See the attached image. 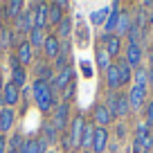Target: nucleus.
Wrapping results in <instances>:
<instances>
[{
  "mask_svg": "<svg viewBox=\"0 0 153 153\" xmlns=\"http://www.w3.org/2000/svg\"><path fill=\"white\" fill-rule=\"evenodd\" d=\"M32 95H34V99H36V106H38L41 113H48V110L56 104V99H54V88H52V83H48V81L36 79L34 86H32Z\"/></svg>",
  "mask_w": 153,
  "mask_h": 153,
  "instance_id": "nucleus-1",
  "label": "nucleus"
},
{
  "mask_svg": "<svg viewBox=\"0 0 153 153\" xmlns=\"http://www.w3.org/2000/svg\"><path fill=\"white\" fill-rule=\"evenodd\" d=\"M68 120H70V101H61L54 108L52 124L56 126V131H68Z\"/></svg>",
  "mask_w": 153,
  "mask_h": 153,
  "instance_id": "nucleus-2",
  "label": "nucleus"
},
{
  "mask_svg": "<svg viewBox=\"0 0 153 153\" xmlns=\"http://www.w3.org/2000/svg\"><path fill=\"white\" fill-rule=\"evenodd\" d=\"M14 25L20 34H27L34 29V5H29L27 11H20L18 18H14Z\"/></svg>",
  "mask_w": 153,
  "mask_h": 153,
  "instance_id": "nucleus-3",
  "label": "nucleus"
},
{
  "mask_svg": "<svg viewBox=\"0 0 153 153\" xmlns=\"http://www.w3.org/2000/svg\"><path fill=\"white\" fill-rule=\"evenodd\" d=\"M20 101V92L18 88L14 86V83H5V88H2V95H0V104L5 106V108H14L16 104Z\"/></svg>",
  "mask_w": 153,
  "mask_h": 153,
  "instance_id": "nucleus-4",
  "label": "nucleus"
},
{
  "mask_svg": "<svg viewBox=\"0 0 153 153\" xmlns=\"http://www.w3.org/2000/svg\"><path fill=\"white\" fill-rule=\"evenodd\" d=\"M83 124H86V120H83L81 115H76L74 120H72L70 133H68V137H70V149L81 146V133H83Z\"/></svg>",
  "mask_w": 153,
  "mask_h": 153,
  "instance_id": "nucleus-5",
  "label": "nucleus"
},
{
  "mask_svg": "<svg viewBox=\"0 0 153 153\" xmlns=\"http://www.w3.org/2000/svg\"><path fill=\"white\" fill-rule=\"evenodd\" d=\"M110 122H113V115L106 108V104H97L92 108V124H97V128H106Z\"/></svg>",
  "mask_w": 153,
  "mask_h": 153,
  "instance_id": "nucleus-6",
  "label": "nucleus"
},
{
  "mask_svg": "<svg viewBox=\"0 0 153 153\" xmlns=\"http://www.w3.org/2000/svg\"><path fill=\"white\" fill-rule=\"evenodd\" d=\"M99 43H101V48L108 52L110 59H115L117 54H120V50H122V38H120V36H115V34H104Z\"/></svg>",
  "mask_w": 153,
  "mask_h": 153,
  "instance_id": "nucleus-7",
  "label": "nucleus"
},
{
  "mask_svg": "<svg viewBox=\"0 0 153 153\" xmlns=\"http://www.w3.org/2000/svg\"><path fill=\"white\" fill-rule=\"evenodd\" d=\"M126 97H128V106H131V108H133V110H140V108L144 106V101H146V88L133 86Z\"/></svg>",
  "mask_w": 153,
  "mask_h": 153,
  "instance_id": "nucleus-8",
  "label": "nucleus"
},
{
  "mask_svg": "<svg viewBox=\"0 0 153 153\" xmlns=\"http://www.w3.org/2000/svg\"><path fill=\"white\" fill-rule=\"evenodd\" d=\"M48 27V5L34 2V29H43Z\"/></svg>",
  "mask_w": 153,
  "mask_h": 153,
  "instance_id": "nucleus-9",
  "label": "nucleus"
},
{
  "mask_svg": "<svg viewBox=\"0 0 153 153\" xmlns=\"http://www.w3.org/2000/svg\"><path fill=\"white\" fill-rule=\"evenodd\" d=\"M108 131L106 128H95V137H92V153H104L106 146H108Z\"/></svg>",
  "mask_w": 153,
  "mask_h": 153,
  "instance_id": "nucleus-10",
  "label": "nucleus"
},
{
  "mask_svg": "<svg viewBox=\"0 0 153 153\" xmlns=\"http://www.w3.org/2000/svg\"><path fill=\"white\" fill-rule=\"evenodd\" d=\"M45 140L41 137H29V140H25L23 142V146H20V151L18 153H45Z\"/></svg>",
  "mask_w": 153,
  "mask_h": 153,
  "instance_id": "nucleus-11",
  "label": "nucleus"
},
{
  "mask_svg": "<svg viewBox=\"0 0 153 153\" xmlns=\"http://www.w3.org/2000/svg\"><path fill=\"white\" fill-rule=\"evenodd\" d=\"M68 86H72V68L68 65L65 70H61L56 76H54V81H52V88L54 90H65Z\"/></svg>",
  "mask_w": 153,
  "mask_h": 153,
  "instance_id": "nucleus-12",
  "label": "nucleus"
},
{
  "mask_svg": "<svg viewBox=\"0 0 153 153\" xmlns=\"http://www.w3.org/2000/svg\"><path fill=\"white\" fill-rule=\"evenodd\" d=\"M106 86H108L110 92H117L122 88V79H120V70H117V65H110L108 70H106Z\"/></svg>",
  "mask_w": 153,
  "mask_h": 153,
  "instance_id": "nucleus-13",
  "label": "nucleus"
},
{
  "mask_svg": "<svg viewBox=\"0 0 153 153\" xmlns=\"http://www.w3.org/2000/svg\"><path fill=\"white\" fill-rule=\"evenodd\" d=\"M124 61L128 63L131 68H135V70H137L140 63H142V48H140V45H135V43H128V48H126V59H124Z\"/></svg>",
  "mask_w": 153,
  "mask_h": 153,
  "instance_id": "nucleus-14",
  "label": "nucleus"
},
{
  "mask_svg": "<svg viewBox=\"0 0 153 153\" xmlns=\"http://www.w3.org/2000/svg\"><path fill=\"white\" fill-rule=\"evenodd\" d=\"M120 2H113V7H110V14L108 18H106L104 23V34H115V27H117V20H120Z\"/></svg>",
  "mask_w": 153,
  "mask_h": 153,
  "instance_id": "nucleus-15",
  "label": "nucleus"
},
{
  "mask_svg": "<svg viewBox=\"0 0 153 153\" xmlns=\"http://www.w3.org/2000/svg\"><path fill=\"white\" fill-rule=\"evenodd\" d=\"M59 52H61V43H59V38L56 36H45V41H43V54L48 59H56Z\"/></svg>",
  "mask_w": 153,
  "mask_h": 153,
  "instance_id": "nucleus-16",
  "label": "nucleus"
},
{
  "mask_svg": "<svg viewBox=\"0 0 153 153\" xmlns=\"http://www.w3.org/2000/svg\"><path fill=\"white\" fill-rule=\"evenodd\" d=\"M32 54H34V48L29 45V41H23V43L18 45V52H16V59H18L20 68L32 63Z\"/></svg>",
  "mask_w": 153,
  "mask_h": 153,
  "instance_id": "nucleus-17",
  "label": "nucleus"
},
{
  "mask_svg": "<svg viewBox=\"0 0 153 153\" xmlns=\"http://www.w3.org/2000/svg\"><path fill=\"white\" fill-rule=\"evenodd\" d=\"M16 122V110L14 108H2L0 110V133H7V131L14 126Z\"/></svg>",
  "mask_w": 153,
  "mask_h": 153,
  "instance_id": "nucleus-18",
  "label": "nucleus"
},
{
  "mask_svg": "<svg viewBox=\"0 0 153 153\" xmlns=\"http://www.w3.org/2000/svg\"><path fill=\"white\" fill-rule=\"evenodd\" d=\"M131 27H133V23H131V16L128 11H122L120 14V20H117V27H115V36H128Z\"/></svg>",
  "mask_w": 153,
  "mask_h": 153,
  "instance_id": "nucleus-19",
  "label": "nucleus"
},
{
  "mask_svg": "<svg viewBox=\"0 0 153 153\" xmlns=\"http://www.w3.org/2000/svg\"><path fill=\"white\" fill-rule=\"evenodd\" d=\"M95 61H97V68H99L101 72H106L110 65H113V59H110V56H108V52L101 48V43L97 45V50H95Z\"/></svg>",
  "mask_w": 153,
  "mask_h": 153,
  "instance_id": "nucleus-20",
  "label": "nucleus"
},
{
  "mask_svg": "<svg viewBox=\"0 0 153 153\" xmlns=\"http://www.w3.org/2000/svg\"><path fill=\"white\" fill-rule=\"evenodd\" d=\"M95 128H97V126L92 124V122H86V124H83V133H81V146H83V151H90V149H92Z\"/></svg>",
  "mask_w": 153,
  "mask_h": 153,
  "instance_id": "nucleus-21",
  "label": "nucleus"
},
{
  "mask_svg": "<svg viewBox=\"0 0 153 153\" xmlns=\"http://www.w3.org/2000/svg\"><path fill=\"white\" fill-rule=\"evenodd\" d=\"M34 72H36V76L41 79V81H48V83L54 81V72H52V68H50L45 61H38L36 65H34Z\"/></svg>",
  "mask_w": 153,
  "mask_h": 153,
  "instance_id": "nucleus-22",
  "label": "nucleus"
},
{
  "mask_svg": "<svg viewBox=\"0 0 153 153\" xmlns=\"http://www.w3.org/2000/svg\"><path fill=\"white\" fill-rule=\"evenodd\" d=\"M61 20H63V9L56 2H52V5L48 7V25H59Z\"/></svg>",
  "mask_w": 153,
  "mask_h": 153,
  "instance_id": "nucleus-23",
  "label": "nucleus"
},
{
  "mask_svg": "<svg viewBox=\"0 0 153 153\" xmlns=\"http://www.w3.org/2000/svg\"><path fill=\"white\" fill-rule=\"evenodd\" d=\"M41 133H43V140H45V142H54L59 131H56V126L52 124V120H45L43 126H41Z\"/></svg>",
  "mask_w": 153,
  "mask_h": 153,
  "instance_id": "nucleus-24",
  "label": "nucleus"
},
{
  "mask_svg": "<svg viewBox=\"0 0 153 153\" xmlns=\"http://www.w3.org/2000/svg\"><path fill=\"white\" fill-rule=\"evenodd\" d=\"M25 81H27V72H25V68H11V83H14L16 88H23Z\"/></svg>",
  "mask_w": 153,
  "mask_h": 153,
  "instance_id": "nucleus-25",
  "label": "nucleus"
},
{
  "mask_svg": "<svg viewBox=\"0 0 153 153\" xmlns=\"http://www.w3.org/2000/svg\"><path fill=\"white\" fill-rule=\"evenodd\" d=\"M115 65H117V70H120V79H122V86H124V83H128V81H131V70H133V68H131L128 63L124 61V59H122V61H117Z\"/></svg>",
  "mask_w": 153,
  "mask_h": 153,
  "instance_id": "nucleus-26",
  "label": "nucleus"
},
{
  "mask_svg": "<svg viewBox=\"0 0 153 153\" xmlns=\"http://www.w3.org/2000/svg\"><path fill=\"white\" fill-rule=\"evenodd\" d=\"M128 110H131L128 97H126V95H117V117H126Z\"/></svg>",
  "mask_w": 153,
  "mask_h": 153,
  "instance_id": "nucleus-27",
  "label": "nucleus"
},
{
  "mask_svg": "<svg viewBox=\"0 0 153 153\" xmlns=\"http://www.w3.org/2000/svg\"><path fill=\"white\" fill-rule=\"evenodd\" d=\"M108 14H110V7H104V9L92 11V16H90L92 25H104V23H106V18H108Z\"/></svg>",
  "mask_w": 153,
  "mask_h": 153,
  "instance_id": "nucleus-28",
  "label": "nucleus"
},
{
  "mask_svg": "<svg viewBox=\"0 0 153 153\" xmlns=\"http://www.w3.org/2000/svg\"><path fill=\"white\" fill-rule=\"evenodd\" d=\"M23 2H20V0H11V2H9V5H7V11H5V14H7V18H18V16H20V9H23Z\"/></svg>",
  "mask_w": 153,
  "mask_h": 153,
  "instance_id": "nucleus-29",
  "label": "nucleus"
},
{
  "mask_svg": "<svg viewBox=\"0 0 153 153\" xmlns=\"http://www.w3.org/2000/svg\"><path fill=\"white\" fill-rule=\"evenodd\" d=\"M135 86H140V88H146V86H149V74H146V68H142V65H140L137 70H135Z\"/></svg>",
  "mask_w": 153,
  "mask_h": 153,
  "instance_id": "nucleus-30",
  "label": "nucleus"
},
{
  "mask_svg": "<svg viewBox=\"0 0 153 153\" xmlns=\"http://www.w3.org/2000/svg\"><path fill=\"white\" fill-rule=\"evenodd\" d=\"M70 34H72V20H70V16H63V20L59 23V36L68 38Z\"/></svg>",
  "mask_w": 153,
  "mask_h": 153,
  "instance_id": "nucleus-31",
  "label": "nucleus"
},
{
  "mask_svg": "<svg viewBox=\"0 0 153 153\" xmlns=\"http://www.w3.org/2000/svg\"><path fill=\"white\" fill-rule=\"evenodd\" d=\"M117 95H120V92H108V97H106V108L110 110L113 120L117 117Z\"/></svg>",
  "mask_w": 153,
  "mask_h": 153,
  "instance_id": "nucleus-32",
  "label": "nucleus"
},
{
  "mask_svg": "<svg viewBox=\"0 0 153 153\" xmlns=\"http://www.w3.org/2000/svg\"><path fill=\"white\" fill-rule=\"evenodd\" d=\"M32 38H29V45L32 48H43V41H45V36H43V32L41 29H32Z\"/></svg>",
  "mask_w": 153,
  "mask_h": 153,
  "instance_id": "nucleus-33",
  "label": "nucleus"
},
{
  "mask_svg": "<svg viewBox=\"0 0 153 153\" xmlns=\"http://www.w3.org/2000/svg\"><path fill=\"white\" fill-rule=\"evenodd\" d=\"M140 140V144H142V153H149L153 149V135L151 133H146L144 137H137Z\"/></svg>",
  "mask_w": 153,
  "mask_h": 153,
  "instance_id": "nucleus-34",
  "label": "nucleus"
},
{
  "mask_svg": "<svg viewBox=\"0 0 153 153\" xmlns=\"http://www.w3.org/2000/svg\"><path fill=\"white\" fill-rule=\"evenodd\" d=\"M23 135H14V137H9V149L11 151H20V146H23Z\"/></svg>",
  "mask_w": 153,
  "mask_h": 153,
  "instance_id": "nucleus-35",
  "label": "nucleus"
},
{
  "mask_svg": "<svg viewBox=\"0 0 153 153\" xmlns=\"http://www.w3.org/2000/svg\"><path fill=\"white\" fill-rule=\"evenodd\" d=\"M144 124L149 128H153V101H149V106H146V120H144Z\"/></svg>",
  "mask_w": 153,
  "mask_h": 153,
  "instance_id": "nucleus-36",
  "label": "nucleus"
},
{
  "mask_svg": "<svg viewBox=\"0 0 153 153\" xmlns=\"http://www.w3.org/2000/svg\"><path fill=\"white\" fill-rule=\"evenodd\" d=\"M81 70H83V74H86V76H92V68H90V63H88V61H81Z\"/></svg>",
  "mask_w": 153,
  "mask_h": 153,
  "instance_id": "nucleus-37",
  "label": "nucleus"
},
{
  "mask_svg": "<svg viewBox=\"0 0 153 153\" xmlns=\"http://www.w3.org/2000/svg\"><path fill=\"white\" fill-rule=\"evenodd\" d=\"M0 153H7V137L0 135Z\"/></svg>",
  "mask_w": 153,
  "mask_h": 153,
  "instance_id": "nucleus-38",
  "label": "nucleus"
},
{
  "mask_svg": "<svg viewBox=\"0 0 153 153\" xmlns=\"http://www.w3.org/2000/svg\"><path fill=\"white\" fill-rule=\"evenodd\" d=\"M146 74H149V83H153V68H149Z\"/></svg>",
  "mask_w": 153,
  "mask_h": 153,
  "instance_id": "nucleus-39",
  "label": "nucleus"
},
{
  "mask_svg": "<svg viewBox=\"0 0 153 153\" xmlns=\"http://www.w3.org/2000/svg\"><path fill=\"white\" fill-rule=\"evenodd\" d=\"M124 133H126V128H124V126H120V128H117V135H120V137H124Z\"/></svg>",
  "mask_w": 153,
  "mask_h": 153,
  "instance_id": "nucleus-40",
  "label": "nucleus"
},
{
  "mask_svg": "<svg viewBox=\"0 0 153 153\" xmlns=\"http://www.w3.org/2000/svg\"><path fill=\"white\" fill-rule=\"evenodd\" d=\"M0 50H2V29H0Z\"/></svg>",
  "mask_w": 153,
  "mask_h": 153,
  "instance_id": "nucleus-41",
  "label": "nucleus"
},
{
  "mask_svg": "<svg viewBox=\"0 0 153 153\" xmlns=\"http://www.w3.org/2000/svg\"><path fill=\"white\" fill-rule=\"evenodd\" d=\"M2 88H5V83H2V79H0V95H2Z\"/></svg>",
  "mask_w": 153,
  "mask_h": 153,
  "instance_id": "nucleus-42",
  "label": "nucleus"
},
{
  "mask_svg": "<svg viewBox=\"0 0 153 153\" xmlns=\"http://www.w3.org/2000/svg\"><path fill=\"white\" fill-rule=\"evenodd\" d=\"M7 153H18V151H11V149H9V151H7Z\"/></svg>",
  "mask_w": 153,
  "mask_h": 153,
  "instance_id": "nucleus-43",
  "label": "nucleus"
},
{
  "mask_svg": "<svg viewBox=\"0 0 153 153\" xmlns=\"http://www.w3.org/2000/svg\"><path fill=\"white\" fill-rule=\"evenodd\" d=\"M83 153H92V151H83Z\"/></svg>",
  "mask_w": 153,
  "mask_h": 153,
  "instance_id": "nucleus-44",
  "label": "nucleus"
}]
</instances>
